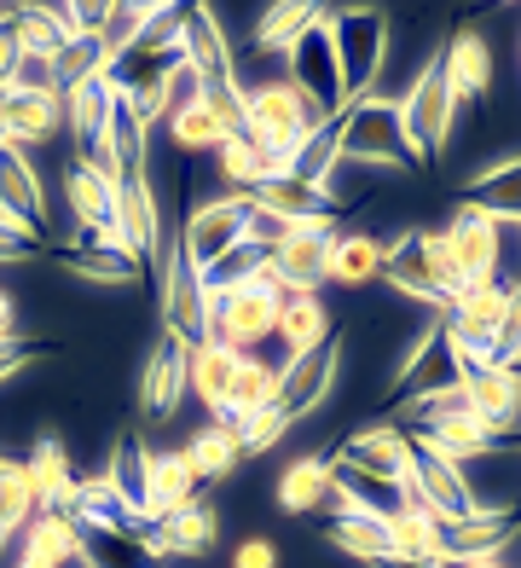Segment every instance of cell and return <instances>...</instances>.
<instances>
[{"label":"cell","mask_w":521,"mask_h":568,"mask_svg":"<svg viewBox=\"0 0 521 568\" xmlns=\"http://www.w3.org/2000/svg\"><path fill=\"white\" fill-rule=\"evenodd\" d=\"M330 47L336 70H343V105L377 93L388 70V47H395V23L382 7H330Z\"/></svg>","instance_id":"cell-1"},{"label":"cell","mask_w":521,"mask_h":568,"mask_svg":"<svg viewBox=\"0 0 521 568\" xmlns=\"http://www.w3.org/2000/svg\"><path fill=\"white\" fill-rule=\"evenodd\" d=\"M330 116H319L307 105V99L284 82V75H273V82H255V88H244V134L267 151L273 163H284L290 169V158L302 151V140L307 134H319Z\"/></svg>","instance_id":"cell-2"},{"label":"cell","mask_w":521,"mask_h":568,"mask_svg":"<svg viewBox=\"0 0 521 568\" xmlns=\"http://www.w3.org/2000/svg\"><path fill=\"white\" fill-rule=\"evenodd\" d=\"M343 163L359 169H377V174H395V169H423L417 151L406 140V122H400V99H388L382 88L354 99L343 111Z\"/></svg>","instance_id":"cell-3"},{"label":"cell","mask_w":521,"mask_h":568,"mask_svg":"<svg viewBox=\"0 0 521 568\" xmlns=\"http://www.w3.org/2000/svg\"><path fill=\"white\" fill-rule=\"evenodd\" d=\"M400 122L406 140L417 151V163H435L440 151L452 145V122H458V99L447 88V70H440V53L411 75V88L400 93Z\"/></svg>","instance_id":"cell-4"},{"label":"cell","mask_w":521,"mask_h":568,"mask_svg":"<svg viewBox=\"0 0 521 568\" xmlns=\"http://www.w3.org/2000/svg\"><path fill=\"white\" fill-rule=\"evenodd\" d=\"M284 82H290L319 116H343V70H336V47H330V7L302 30V41L284 53Z\"/></svg>","instance_id":"cell-5"},{"label":"cell","mask_w":521,"mask_h":568,"mask_svg":"<svg viewBox=\"0 0 521 568\" xmlns=\"http://www.w3.org/2000/svg\"><path fill=\"white\" fill-rule=\"evenodd\" d=\"M278 331V296L267 284H232V291H208V337L226 343L232 354H255L273 343Z\"/></svg>","instance_id":"cell-6"},{"label":"cell","mask_w":521,"mask_h":568,"mask_svg":"<svg viewBox=\"0 0 521 568\" xmlns=\"http://www.w3.org/2000/svg\"><path fill=\"white\" fill-rule=\"evenodd\" d=\"M330 470H354V476H371V481H388V487H406V470H411V435L406 424H365L354 435H343L330 453Z\"/></svg>","instance_id":"cell-7"},{"label":"cell","mask_w":521,"mask_h":568,"mask_svg":"<svg viewBox=\"0 0 521 568\" xmlns=\"http://www.w3.org/2000/svg\"><path fill=\"white\" fill-rule=\"evenodd\" d=\"M244 215H249V197H238V192L197 197L192 215L180 221V255H186L197 273H208L221 255H232L244 244Z\"/></svg>","instance_id":"cell-8"},{"label":"cell","mask_w":521,"mask_h":568,"mask_svg":"<svg viewBox=\"0 0 521 568\" xmlns=\"http://www.w3.org/2000/svg\"><path fill=\"white\" fill-rule=\"evenodd\" d=\"M504 232L510 226H499L481 203H458L452 210V221L440 226V239H447V250H452V262H458V273H463V284H492V278H504Z\"/></svg>","instance_id":"cell-9"},{"label":"cell","mask_w":521,"mask_h":568,"mask_svg":"<svg viewBox=\"0 0 521 568\" xmlns=\"http://www.w3.org/2000/svg\"><path fill=\"white\" fill-rule=\"evenodd\" d=\"M521 534V505L515 510H469L458 523H440V551L435 562H487V557H504Z\"/></svg>","instance_id":"cell-10"},{"label":"cell","mask_w":521,"mask_h":568,"mask_svg":"<svg viewBox=\"0 0 521 568\" xmlns=\"http://www.w3.org/2000/svg\"><path fill=\"white\" fill-rule=\"evenodd\" d=\"M411 435V429H406ZM406 487L411 499L423 505L435 523H458V516H469V487H463V464L429 453L423 442L411 435V470H406Z\"/></svg>","instance_id":"cell-11"},{"label":"cell","mask_w":521,"mask_h":568,"mask_svg":"<svg viewBox=\"0 0 521 568\" xmlns=\"http://www.w3.org/2000/svg\"><path fill=\"white\" fill-rule=\"evenodd\" d=\"M382 284H388V296H400V302H417V307H429L435 320H447V291L435 284L429 262H423V244H417V226L395 232V239H382Z\"/></svg>","instance_id":"cell-12"},{"label":"cell","mask_w":521,"mask_h":568,"mask_svg":"<svg viewBox=\"0 0 521 568\" xmlns=\"http://www.w3.org/2000/svg\"><path fill=\"white\" fill-rule=\"evenodd\" d=\"M336 372H343V348H336V343L313 348V354H296V359H284V366H278V406L290 412V424L313 418V412L330 400Z\"/></svg>","instance_id":"cell-13"},{"label":"cell","mask_w":521,"mask_h":568,"mask_svg":"<svg viewBox=\"0 0 521 568\" xmlns=\"http://www.w3.org/2000/svg\"><path fill=\"white\" fill-rule=\"evenodd\" d=\"M186 359L192 348L174 343V337H156L145 372H140V418L145 424H174V412L186 406Z\"/></svg>","instance_id":"cell-14"},{"label":"cell","mask_w":521,"mask_h":568,"mask_svg":"<svg viewBox=\"0 0 521 568\" xmlns=\"http://www.w3.org/2000/svg\"><path fill=\"white\" fill-rule=\"evenodd\" d=\"M163 226H168V210L156 203V186H151V174L145 180H127V186L116 192V210H111V232L122 239V250L134 255L140 267H151V255H156V239H163Z\"/></svg>","instance_id":"cell-15"},{"label":"cell","mask_w":521,"mask_h":568,"mask_svg":"<svg viewBox=\"0 0 521 568\" xmlns=\"http://www.w3.org/2000/svg\"><path fill=\"white\" fill-rule=\"evenodd\" d=\"M440 70H447V88L463 105H487L492 99V41L487 30H452L440 47Z\"/></svg>","instance_id":"cell-16"},{"label":"cell","mask_w":521,"mask_h":568,"mask_svg":"<svg viewBox=\"0 0 521 568\" xmlns=\"http://www.w3.org/2000/svg\"><path fill=\"white\" fill-rule=\"evenodd\" d=\"M140 539L156 551V557H208L221 546V516H215V505H186V510H174V516H156V523H145L140 528Z\"/></svg>","instance_id":"cell-17"},{"label":"cell","mask_w":521,"mask_h":568,"mask_svg":"<svg viewBox=\"0 0 521 568\" xmlns=\"http://www.w3.org/2000/svg\"><path fill=\"white\" fill-rule=\"evenodd\" d=\"M0 215H7V221H18V226H30V232H41V239L52 244V210H47V186H41L35 163L23 158V151H12V145H0Z\"/></svg>","instance_id":"cell-18"},{"label":"cell","mask_w":521,"mask_h":568,"mask_svg":"<svg viewBox=\"0 0 521 568\" xmlns=\"http://www.w3.org/2000/svg\"><path fill=\"white\" fill-rule=\"evenodd\" d=\"M180 53H186V64L203 75V88L238 82V53H232L221 18L208 7H186V23H180Z\"/></svg>","instance_id":"cell-19"},{"label":"cell","mask_w":521,"mask_h":568,"mask_svg":"<svg viewBox=\"0 0 521 568\" xmlns=\"http://www.w3.org/2000/svg\"><path fill=\"white\" fill-rule=\"evenodd\" d=\"M330 244H336V232H302L296 226V239L290 244H278L267 262H273V278L284 284V296H325V267H330Z\"/></svg>","instance_id":"cell-20"},{"label":"cell","mask_w":521,"mask_h":568,"mask_svg":"<svg viewBox=\"0 0 521 568\" xmlns=\"http://www.w3.org/2000/svg\"><path fill=\"white\" fill-rule=\"evenodd\" d=\"M463 395L499 435H521V377L510 366H476V359H463Z\"/></svg>","instance_id":"cell-21"},{"label":"cell","mask_w":521,"mask_h":568,"mask_svg":"<svg viewBox=\"0 0 521 568\" xmlns=\"http://www.w3.org/2000/svg\"><path fill=\"white\" fill-rule=\"evenodd\" d=\"M197 476L180 447H151V464H145V523H156V516H174L197 505Z\"/></svg>","instance_id":"cell-22"},{"label":"cell","mask_w":521,"mask_h":568,"mask_svg":"<svg viewBox=\"0 0 521 568\" xmlns=\"http://www.w3.org/2000/svg\"><path fill=\"white\" fill-rule=\"evenodd\" d=\"M64 134V93H12L7 105V128H0V145H12L30 158L35 145Z\"/></svg>","instance_id":"cell-23"},{"label":"cell","mask_w":521,"mask_h":568,"mask_svg":"<svg viewBox=\"0 0 521 568\" xmlns=\"http://www.w3.org/2000/svg\"><path fill=\"white\" fill-rule=\"evenodd\" d=\"M75 562L82 568H163L140 534L104 528V523H75Z\"/></svg>","instance_id":"cell-24"},{"label":"cell","mask_w":521,"mask_h":568,"mask_svg":"<svg viewBox=\"0 0 521 568\" xmlns=\"http://www.w3.org/2000/svg\"><path fill=\"white\" fill-rule=\"evenodd\" d=\"M238 366H244V354H232V348L215 343V337L192 348V359H186V389H192V400H203L208 418H221V412H226V395H232V377H238Z\"/></svg>","instance_id":"cell-25"},{"label":"cell","mask_w":521,"mask_h":568,"mask_svg":"<svg viewBox=\"0 0 521 568\" xmlns=\"http://www.w3.org/2000/svg\"><path fill=\"white\" fill-rule=\"evenodd\" d=\"M180 453H186L192 476L208 481V487H215V481H232V476H238V464H244L238 429H232V424H215V418L197 424V429L186 435V447H180Z\"/></svg>","instance_id":"cell-26"},{"label":"cell","mask_w":521,"mask_h":568,"mask_svg":"<svg viewBox=\"0 0 521 568\" xmlns=\"http://www.w3.org/2000/svg\"><path fill=\"white\" fill-rule=\"evenodd\" d=\"M273 337L284 343V359L325 348V343H330V307H325V296H284V302H278V331H273Z\"/></svg>","instance_id":"cell-27"},{"label":"cell","mask_w":521,"mask_h":568,"mask_svg":"<svg viewBox=\"0 0 521 568\" xmlns=\"http://www.w3.org/2000/svg\"><path fill=\"white\" fill-rule=\"evenodd\" d=\"M267 406H278V366H273V359H260V354H244L238 377H232V395H226V412L215 424L238 429L244 418H255V412H267Z\"/></svg>","instance_id":"cell-28"},{"label":"cell","mask_w":521,"mask_h":568,"mask_svg":"<svg viewBox=\"0 0 521 568\" xmlns=\"http://www.w3.org/2000/svg\"><path fill=\"white\" fill-rule=\"evenodd\" d=\"M278 510L284 516H307V510H319L330 499V458L325 453H302L284 464V476H278Z\"/></svg>","instance_id":"cell-29"},{"label":"cell","mask_w":521,"mask_h":568,"mask_svg":"<svg viewBox=\"0 0 521 568\" xmlns=\"http://www.w3.org/2000/svg\"><path fill=\"white\" fill-rule=\"evenodd\" d=\"M75 557V523L52 510H35V523L18 534V562L12 568H70Z\"/></svg>","instance_id":"cell-30"},{"label":"cell","mask_w":521,"mask_h":568,"mask_svg":"<svg viewBox=\"0 0 521 568\" xmlns=\"http://www.w3.org/2000/svg\"><path fill=\"white\" fill-rule=\"evenodd\" d=\"M325 278L343 284V291H365V284H377L382 278V239H371V232H336Z\"/></svg>","instance_id":"cell-31"},{"label":"cell","mask_w":521,"mask_h":568,"mask_svg":"<svg viewBox=\"0 0 521 568\" xmlns=\"http://www.w3.org/2000/svg\"><path fill=\"white\" fill-rule=\"evenodd\" d=\"M111 105H116V88L104 82V75H93V82H82V88L64 93V128H70V145H75V151H88V145L104 134Z\"/></svg>","instance_id":"cell-32"},{"label":"cell","mask_w":521,"mask_h":568,"mask_svg":"<svg viewBox=\"0 0 521 568\" xmlns=\"http://www.w3.org/2000/svg\"><path fill=\"white\" fill-rule=\"evenodd\" d=\"M319 12L325 7H313V0H273V7H260L255 12V30H249L255 36V53H278L284 59Z\"/></svg>","instance_id":"cell-33"},{"label":"cell","mask_w":521,"mask_h":568,"mask_svg":"<svg viewBox=\"0 0 521 568\" xmlns=\"http://www.w3.org/2000/svg\"><path fill=\"white\" fill-rule=\"evenodd\" d=\"M64 203H70V221L82 226V232H93V226H104L111 221V210H116V192L104 186V180L82 163V158H70L64 163Z\"/></svg>","instance_id":"cell-34"},{"label":"cell","mask_w":521,"mask_h":568,"mask_svg":"<svg viewBox=\"0 0 521 568\" xmlns=\"http://www.w3.org/2000/svg\"><path fill=\"white\" fill-rule=\"evenodd\" d=\"M35 487H30V470H23V458H0V551L12 546V539L35 523Z\"/></svg>","instance_id":"cell-35"},{"label":"cell","mask_w":521,"mask_h":568,"mask_svg":"<svg viewBox=\"0 0 521 568\" xmlns=\"http://www.w3.org/2000/svg\"><path fill=\"white\" fill-rule=\"evenodd\" d=\"M59 262H64V273L88 278V284H104V291H122V284H140V278H145L140 262H127V255H111V250H93V244H64V250H59Z\"/></svg>","instance_id":"cell-36"},{"label":"cell","mask_w":521,"mask_h":568,"mask_svg":"<svg viewBox=\"0 0 521 568\" xmlns=\"http://www.w3.org/2000/svg\"><path fill=\"white\" fill-rule=\"evenodd\" d=\"M336 163H343V116H330L319 134L302 140V151L290 158V180H302V186H313V192H325Z\"/></svg>","instance_id":"cell-37"},{"label":"cell","mask_w":521,"mask_h":568,"mask_svg":"<svg viewBox=\"0 0 521 568\" xmlns=\"http://www.w3.org/2000/svg\"><path fill=\"white\" fill-rule=\"evenodd\" d=\"M330 546L359 557L365 568H377L382 557H395V539H388V528L377 523V516H330Z\"/></svg>","instance_id":"cell-38"},{"label":"cell","mask_w":521,"mask_h":568,"mask_svg":"<svg viewBox=\"0 0 521 568\" xmlns=\"http://www.w3.org/2000/svg\"><path fill=\"white\" fill-rule=\"evenodd\" d=\"M145 464H151V447L140 442V435H116L111 458H104V481H111L140 516H145Z\"/></svg>","instance_id":"cell-39"},{"label":"cell","mask_w":521,"mask_h":568,"mask_svg":"<svg viewBox=\"0 0 521 568\" xmlns=\"http://www.w3.org/2000/svg\"><path fill=\"white\" fill-rule=\"evenodd\" d=\"M145 23H151V0H111V7H104V23H99L104 59H122L127 47L145 36Z\"/></svg>","instance_id":"cell-40"},{"label":"cell","mask_w":521,"mask_h":568,"mask_svg":"<svg viewBox=\"0 0 521 568\" xmlns=\"http://www.w3.org/2000/svg\"><path fill=\"white\" fill-rule=\"evenodd\" d=\"M12 23H18V47L23 59H59L64 53V30L52 23V7H12Z\"/></svg>","instance_id":"cell-41"},{"label":"cell","mask_w":521,"mask_h":568,"mask_svg":"<svg viewBox=\"0 0 521 568\" xmlns=\"http://www.w3.org/2000/svg\"><path fill=\"white\" fill-rule=\"evenodd\" d=\"M168 145L180 151V158H215V151L226 145V128L208 116V105H192L186 116L168 128Z\"/></svg>","instance_id":"cell-42"},{"label":"cell","mask_w":521,"mask_h":568,"mask_svg":"<svg viewBox=\"0 0 521 568\" xmlns=\"http://www.w3.org/2000/svg\"><path fill=\"white\" fill-rule=\"evenodd\" d=\"M104 47H99V36H75V41H64V53L52 59V75H59V93H70V88H82V82H93V75H104Z\"/></svg>","instance_id":"cell-43"},{"label":"cell","mask_w":521,"mask_h":568,"mask_svg":"<svg viewBox=\"0 0 521 568\" xmlns=\"http://www.w3.org/2000/svg\"><path fill=\"white\" fill-rule=\"evenodd\" d=\"M290 429H296V424H290V412H284V406H267V412H255V418L238 424V447L260 458V453H273Z\"/></svg>","instance_id":"cell-44"},{"label":"cell","mask_w":521,"mask_h":568,"mask_svg":"<svg viewBox=\"0 0 521 568\" xmlns=\"http://www.w3.org/2000/svg\"><path fill=\"white\" fill-rule=\"evenodd\" d=\"M515 359H521V284L510 291V307L492 331V366H515Z\"/></svg>","instance_id":"cell-45"},{"label":"cell","mask_w":521,"mask_h":568,"mask_svg":"<svg viewBox=\"0 0 521 568\" xmlns=\"http://www.w3.org/2000/svg\"><path fill=\"white\" fill-rule=\"evenodd\" d=\"M23 59L18 47V23H12V7H0V88H12V70Z\"/></svg>","instance_id":"cell-46"},{"label":"cell","mask_w":521,"mask_h":568,"mask_svg":"<svg viewBox=\"0 0 521 568\" xmlns=\"http://www.w3.org/2000/svg\"><path fill=\"white\" fill-rule=\"evenodd\" d=\"M232 568H278V546L273 539H260V534H249L238 551H232Z\"/></svg>","instance_id":"cell-47"},{"label":"cell","mask_w":521,"mask_h":568,"mask_svg":"<svg viewBox=\"0 0 521 568\" xmlns=\"http://www.w3.org/2000/svg\"><path fill=\"white\" fill-rule=\"evenodd\" d=\"M30 359H35L30 343H7V348H0V383H12L23 366H30Z\"/></svg>","instance_id":"cell-48"},{"label":"cell","mask_w":521,"mask_h":568,"mask_svg":"<svg viewBox=\"0 0 521 568\" xmlns=\"http://www.w3.org/2000/svg\"><path fill=\"white\" fill-rule=\"evenodd\" d=\"M18 296L12 291H0V348H7V343H18Z\"/></svg>","instance_id":"cell-49"},{"label":"cell","mask_w":521,"mask_h":568,"mask_svg":"<svg viewBox=\"0 0 521 568\" xmlns=\"http://www.w3.org/2000/svg\"><path fill=\"white\" fill-rule=\"evenodd\" d=\"M377 568H447V562H411V557H382Z\"/></svg>","instance_id":"cell-50"},{"label":"cell","mask_w":521,"mask_h":568,"mask_svg":"<svg viewBox=\"0 0 521 568\" xmlns=\"http://www.w3.org/2000/svg\"><path fill=\"white\" fill-rule=\"evenodd\" d=\"M458 568H510L504 557H487V562H458Z\"/></svg>","instance_id":"cell-51"},{"label":"cell","mask_w":521,"mask_h":568,"mask_svg":"<svg viewBox=\"0 0 521 568\" xmlns=\"http://www.w3.org/2000/svg\"><path fill=\"white\" fill-rule=\"evenodd\" d=\"M515 244H521V226H515Z\"/></svg>","instance_id":"cell-52"},{"label":"cell","mask_w":521,"mask_h":568,"mask_svg":"<svg viewBox=\"0 0 521 568\" xmlns=\"http://www.w3.org/2000/svg\"><path fill=\"white\" fill-rule=\"evenodd\" d=\"M510 372H521V359H515V366H510Z\"/></svg>","instance_id":"cell-53"},{"label":"cell","mask_w":521,"mask_h":568,"mask_svg":"<svg viewBox=\"0 0 521 568\" xmlns=\"http://www.w3.org/2000/svg\"><path fill=\"white\" fill-rule=\"evenodd\" d=\"M515 453H521V435H515Z\"/></svg>","instance_id":"cell-54"},{"label":"cell","mask_w":521,"mask_h":568,"mask_svg":"<svg viewBox=\"0 0 521 568\" xmlns=\"http://www.w3.org/2000/svg\"><path fill=\"white\" fill-rule=\"evenodd\" d=\"M515 377H521V372H515Z\"/></svg>","instance_id":"cell-55"}]
</instances>
